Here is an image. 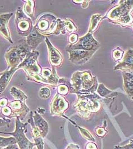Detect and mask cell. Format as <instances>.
<instances>
[{
  "label": "cell",
  "instance_id": "6da1fadb",
  "mask_svg": "<svg viewBox=\"0 0 133 149\" xmlns=\"http://www.w3.org/2000/svg\"><path fill=\"white\" fill-rule=\"evenodd\" d=\"M34 27L43 36L59 35L61 33L65 34L64 21H61L49 14L40 15L36 20Z\"/></svg>",
  "mask_w": 133,
  "mask_h": 149
},
{
  "label": "cell",
  "instance_id": "7a4b0ae2",
  "mask_svg": "<svg viewBox=\"0 0 133 149\" xmlns=\"http://www.w3.org/2000/svg\"><path fill=\"white\" fill-rule=\"evenodd\" d=\"M39 54V52L36 50L30 51L18 68L24 70L28 80L46 85L41 77L42 68L38 63Z\"/></svg>",
  "mask_w": 133,
  "mask_h": 149
},
{
  "label": "cell",
  "instance_id": "3957f363",
  "mask_svg": "<svg viewBox=\"0 0 133 149\" xmlns=\"http://www.w3.org/2000/svg\"><path fill=\"white\" fill-rule=\"evenodd\" d=\"M30 51H31L28 48L26 39L21 40L18 44L9 47L5 54L8 68H18Z\"/></svg>",
  "mask_w": 133,
  "mask_h": 149
},
{
  "label": "cell",
  "instance_id": "277c9868",
  "mask_svg": "<svg viewBox=\"0 0 133 149\" xmlns=\"http://www.w3.org/2000/svg\"><path fill=\"white\" fill-rule=\"evenodd\" d=\"M71 93L77 95L93 92L96 89L92 77L88 72H75L71 80Z\"/></svg>",
  "mask_w": 133,
  "mask_h": 149
},
{
  "label": "cell",
  "instance_id": "5b68a950",
  "mask_svg": "<svg viewBox=\"0 0 133 149\" xmlns=\"http://www.w3.org/2000/svg\"><path fill=\"white\" fill-rule=\"evenodd\" d=\"M95 95H78V100L75 108L78 114L83 118H88L92 112H97L101 105Z\"/></svg>",
  "mask_w": 133,
  "mask_h": 149
},
{
  "label": "cell",
  "instance_id": "8992f818",
  "mask_svg": "<svg viewBox=\"0 0 133 149\" xmlns=\"http://www.w3.org/2000/svg\"><path fill=\"white\" fill-rule=\"evenodd\" d=\"M29 123L27 122L23 123L19 118H15V128L12 133L0 132L1 134H9L16 139L19 149H33L36 146V143L30 142L26 137L24 133L26 130V126Z\"/></svg>",
  "mask_w": 133,
  "mask_h": 149
},
{
  "label": "cell",
  "instance_id": "52a82bcc",
  "mask_svg": "<svg viewBox=\"0 0 133 149\" xmlns=\"http://www.w3.org/2000/svg\"><path fill=\"white\" fill-rule=\"evenodd\" d=\"M15 24L17 34L24 37H27L34 27L33 21L24 14L21 7L16 10Z\"/></svg>",
  "mask_w": 133,
  "mask_h": 149
},
{
  "label": "cell",
  "instance_id": "ba28073f",
  "mask_svg": "<svg viewBox=\"0 0 133 149\" xmlns=\"http://www.w3.org/2000/svg\"><path fill=\"white\" fill-rule=\"evenodd\" d=\"M27 123L30 125H33L39 131L40 137H46L49 132V125L47 122L36 111L31 112L30 118Z\"/></svg>",
  "mask_w": 133,
  "mask_h": 149
},
{
  "label": "cell",
  "instance_id": "9c48e42d",
  "mask_svg": "<svg viewBox=\"0 0 133 149\" xmlns=\"http://www.w3.org/2000/svg\"><path fill=\"white\" fill-rule=\"evenodd\" d=\"M69 108V103L62 96L57 94L54 97L50 104V112L52 116H64V113Z\"/></svg>",
  "mask_w": 133,
  "mask_h": 149
},
{
  "label": "cell",
  "instance_id": "30bf717a",
  "mask_svg": "<svg viewBox=\"0 0 133 149\" xmlns=\"http://www.w3.org/2000/svg\"><path fill=\"white\" fill-rule=\"evenodd\" d=\"M8 106L12 111V118H19L21 121L24 120L26 115L30 111V108L26 105L25 102L20 100L9 101Z\"/></svg>",
  "mask_w": 133,
  "mask_h": 149
},
{
  "label": "cell",
  "instance_id": "8fae6325",
  "mask_svg": "<svg viewBox=\"0 0 133 149\" xmlns=\"http://www.w3.org/2000/svg\"><path fill=\"white\" fill-rule=\"evenodd\" d=\"M97 43L92 37V35L88 34L83 37L80 38L77 42L69 46L67 50H83L92 51L97 45Z\"/></svg>",
  "mask_w": 133,
  "mask_h": 149
},
{
  "label": "cell",
  "instance_id": "7c38bea8",
  "mask_svg": "<svg viewBox=\"0 0 133 149\" xmlns=\"http://www.w3.org/2000/svg\"><path fill=\"white\" fill-rule=\"evenodd\" d=\"M67 51L70 54V61L77 65L84 64L90 59L93 53L92 51L86 50H67Z\"/></svg>",
  "mask_w": 133,
  "mask_h": 149
},
{
  "label": "cell",
  "instance_id": "4fadbf2b",
  "mask_svg": "<svg viewBox=\"0 0 133 149\" xmlns=\"http://www.w3.org/2000/svg\"><path fill=\"white\" fill-rule=\"evenodd\" d=\"M13 15V13L0 14V34L11 44H13V41L10 29L8 27V23Z\"/></svg>",
  "mask_w": 133,
  "mask_h": 149
},
{
  "label": "cell",
  "instance_id": "5bb4252c",
  "mask_svg": "<svg viewBox=\"0 0 133 149\" xmlns=\"http://www.w3.org/2000/svg\"><path fill=\"white\" fill-rule=\"evenodd\" d=\"M45 41L49 51V61L53 67H59L63 63V56L61 52L57 50L50 42L47 37Z\"/></svg>",
  "mask_w": 133,
  "mask_h": 149
},
{
  "label": "cell",
  "instance_id": "9a60e30c",
  "mask_svg": "<svg viewBox=\"0 0 133 149\" xmlns=\"http://www.w3.org/2000/svg\"><path fill=\"white\" fill-rule=\"evenodd\" d=\"M45 38L46 37L41 35L34 27L31 33L26 37V42L27 46L30 51L35 50Z\"/></svg>",
  "mask_w": 133,
  "mask_h": 149
},
{
  "label": "cell",
  "instance_id": "2e32d148",
  "mask_svg": "<svg viewBox=\"0 0 133 149\" xmlns=\"http://www.w3.org/2000/svg\"><path fill=\"white\" fill-rule=\"evenodd\" d=\"M18 70V68H8L3 72L0 76V95L6 89L15 72Z\"/></svg>",
  "mask_w": 133,
  "mask_h": 149
},
{
  "label": "cell",
  "instance_id": "e0dca14e",
  "mask_svg": "<svg viewBox=\"0 0 133 149\" xmlns=\"http://www.w3.org/2000/svg\"><path fill=\"white\" fill-rule=\"evenodd\" d=\"M24 5L22 8L24 14L32 19L33 22H36L35 18V1L33 0H24Z\"/></svg>",
  "mask_w": 133,
  "mask_h": 149
},
{
  "label": "cell",
  "instance_id": "ac0fdd59",
  "mask_svg": "<svg viewBox=\"0 0 133 149\" xmlns=\"http://www.w3.org/2000/svg\"><path fill=\"white\" fill-rule=\"evenodd\" d=\"M124 87L127 95L133 100V74H128L126 76Z\"/></svg>",
  "mask_w": 133,
  "mask_h": 149
},
{
  "label": "cell",
  "instance_id": "d6986e66",
  "mask_svg": "<svg viewBox=\"0 0 133 149\" xmlns=\"http://www.w3.org/2000/svg\"><path fill=\"white\" fill-rule=\"evenodd\" d=\"M10 92L15 100H20L25 102L28 99L26 95L22 91L15 87H12Z\"/></svg>",
  "mask_w": 133,
  "mask_h": 149
},
{
  "label": "cell",
  "instance_id": "ffe728a7",
  "mask_svg": "<svg viewBox=\"0 0 133 149\" xmlns=\"http://www.w3.org/2000/svg\"><path fill=\"white\" fill-rule=\"evenodd\" d=\"M17 143V140L14 137H0V146L1 147H7L13 145H15Z\"/></svg>",
  "mask_w": 133,
  "mask_h": 149
},
{
  "label": "cell",
  "instance_id": "44dd1931",
  "mask_svg": "<svg viewBox=\"0 0 133 149\" xmlns=\"http://www.w3.org/2000/svg\"><path fill=\"white\" fill-rule=\"evenodd\" d=\"M63 79L59 80V81L62 84L58 85V93L61 96L66 95L69 92H71V87H68L65 84H63Z\"/></svg>",
  "mask_w": 133,
  "mask_h": 149
},
{
  "label": "cell",
  "instance_id": "7402d4cb",
  "mask_svg": "<svg viewBox=\"0 0 133 149\" xmlns=\"http://www.w3.org/2000/svg\"><path fill=\"white\" fill-rule=\"evenodd\" d=\"M65 30H67L69 33H73L77 30V28L74 24L72 21L69 19H66L64 21Z\"/></svg>",
  "mask_w": 133,
  "mask_h": 149
},
{
  "label": "cell",
  "instance_id": "603a6c76",
  "mask_svg": "<svg viewBox=\"0 0 133 149\" xmlns=\"http://www.w3.org/2000/svg\"><path fill=\"white\" fill-rule=\"evenodd\" d=\"M39 96L42 99H47L50 96L51 91L48 87H42L39 91Z\"/></svg>",
  "mask_w": 133,
  "mask_h": 149
},
{
  "label": "cell",
  "instance_id": "cb8c5ba5",
  "mask_svg": "<svg viewBox=\"0 0 133 149\" xmlns=\"http://www.w3.org/2000/svg\"><path fill=\"white\" fill-rule=\"evenodd\" d=\"M77 127L79 129L80 133H81V135L83 136V137L85 138L86 139L90 141H92V142L95 141V138L91 135V134L87 130L83 129V128H81L80 126H77Z\"/></svg>",
  "mask_w": 133,
  "mask_h": 149
},
{
  "label": "cell",
  "instance_id": "d4e9b609",
  "mask_svg": "<svg viewBox=\"0 0 133 149\" xmlns=\"http://www.w3.org/2000/svg\"><path fill=\"white\" fill-rule=\"evenodd\" d=\"M35 143L38 149H44V142L42 137L34 138Z\"/></svg>",
  "mask_w": 133,
  "mask_h": 149
},
{
  "label": "cell",
  "instance_id": "484cf974",
  "mask_svg": "<svg viewBox=\"0 0 133 149\" xmlns=\"http://www.w3.org/2000/svg\"><path fill=\"white\" fill-rule=\"evenodd\" d=\"M10 120L8 118H0V127L3 126H6L9 127L10 126Z\"/></svg>",
  "mask_w": 133,
  "mask_h": 149
},
{
  "label": "cell",
  "instance_id": "4316f807",
  "mask_svg": "<svg viewBox=\"0 0 133 149\" xmlns=\"http://www.w3.org/2000/svg\"><path fill=\"white\" fill-rule=\"evenodd\" d=\"M77 40H78V36L77 34H73L72 35H71L69 37V42L70 44V46L75 44L77 42Z\"/></svg>",
  "mask_w": 133,
  "mask_h": 149
},
{
  "label": "cell",
  "instance_id": "83f0119b",
  "mask_svg": "<svg viewBox=\"0 0 133 149\" xmlns=\"http://www.w3.org/2000/svg\"><path fill=\"white\" fill-rule=\"evenodd\" d=\"M107 133V131L102 127H98L96 130V134L99 137H104Z\"/></svg>",
  "mask_w": 133,
  "mask_h": 149
},
{
  "label": "cell",
  "instance_id": "f1b7e54d",
  "mask_svg": "<svg viewBox=\"0 0 133 149\" xmlns=\"http://www.w3.org/2000/svg\"><path fill=\"white\" fill-rule=\"evenodd\" d=\"M118 148L121 149H133V140H130L129 143L125 146H118Z\"/></svg>",
  "mask_w": 133,
  "mask_h": 149
},
{
  "label": "cell",
  "instance_id": "f546056e",
  "mask_svg": "<svg viewBox=\"0 0 133 149\" xmlns=\"http://www.w3.org/2000/svg\"><path fill=\"white\" fill-rule=\"evenodd\" d=\"M8 102H9L8 99L6 97H2L0 99V107L3 108L4 107L7 106Z\"/></svg>",
  "mask_w": 133,
  "mask_h": 149
},
{
  "label": "cell",
  "instance_id": "4dcf8cb0",
  "mask_svg": "<svg viewBox=\"0 0 133 149\" xmlns=\"http://www.w3.org/2000/svg\"><path fill=\"white\" fill-rule=\"evenodd\" d=\"M86 149H98L97 145L93 142H89L85 146Z\"/></svg>",
  "mask_w": 133,
  "mask_h": 149
},
{
  "label": "cell",
  "instance_id": "1f68e13d",
  "mask_svg": "<svg viewBox=\"0 0 133 149\" xmlns=\"http://www.w3.org/2000/svg\"><path fill=\"white\" fill-rule=\"evenodd\" d=\"M65 149H80V148L77 145L74 143H70V145H68V146Z\"/></svg>",
  "mask_w": 133,
  "mask_h": 149
},
{
  "label": "cell",
  "instance_id": "d6a6232c",
  "mask_svg": "<svg viewBox=\"0 0 133 149\" xmlns=\"http://www.w3.org/2000/svg\"><path fill=\"white\" fill-rule=\"evenodd\" d=\"M2 149H18V146H17V145H13L10 146H8L7 147H5Z\"/></svg>",
  "mask_w": 133,
  "mask_h": 149
},
{
  "label": "cell",
  "instance_id": "836d02e7",
  "mask_svg": "<svg viewBox=\"0 0 133 149\" xmlns=\"http://www.w3.org/2000/svg\"><path fill=\"white\" fill-rule=\"evenodd\" d=\"M114 149H120L119 148H118V146H116L115 147H114Z\"/></svg>",
  "mask_w": 133,
  "mask_h": 149
},
{
  "label": "cell",
  "instance_id": "e575fe53",
  "mask_svg": "<svg viewBox=\"0 0 133 149\" xmlns=\"http://www.w3.org/2000/svg\"><path fill=\"white\" fill-rule=\"evenodd\" d=\"M2 73H3V72H0V76L2 75Z\"/></svg>",
  "mask_w": 133,
  "mask_h": 149
}]
</instances>
